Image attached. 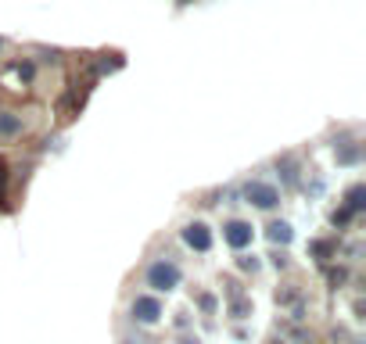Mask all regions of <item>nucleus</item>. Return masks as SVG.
<instances>
[{
  "instance_id": "1",
  "label": "nucleus",
  "mask_w": 366,
  "mask_h": 344,
  "mask_svg": "<svg viewBox=\"0 0 366 344\" xmlns=\"http://www.w3.org/2000/svg\"><path fill=\"white\" fill-rule=\"evenodd\" d=\"M244 198H248V205H255V208H262V212H269V208L280 205V191H277L273 183H262V180H252V183L244 187Z\"/></svg>"
},
{
  "instance_id": "2",
  "label": "nucleus",
  "mask_w": 366,
  "mask_h": 344,
  "mask_svg": "<svg viewBox=\"0 0 366 344\" xmlns=\"http://www.w3.org/2000/svg\"><path fill=\"white\" fill-rule=\"evenodd\" d=\"M147 287H154V290H176L179 287V269L172 262H154L147 269Z\"/></svg>"
},
{
  "instance_id": "3",
  "label": "nucleus",
  "mask_w": 366,
  "mask_h": 344,
  "mask_svg": "<svg viewBox=\"0 0 366 344\" xmlns=\"http://www.w3.org/2000/svg\"><path fill=\"white\" fill-rule=\"evenodd\" d=\"M223 241H227L230 248H248V244L255 241V226H252V223H241V219H230V223L223 226Z\"/></svg>"
},
{
  "instance_id": "4",
  "label": "nucleus",
  "mask_w": 366,
  "mask_h": 344,
  "mask_svg": "<svg viewBox=\"0 0 366 344\" xmlns=\"http://www.w3.org/2000/svg\"><path fill=\"white\" fill-rule=\"evenodd\" d=\"M183 244L194 248V251H209L212 248V230L205 223H191L187 230H183Z\"/></svg>"
},
{
  "instance_id": "5",
  "label": "nucleus",
  "mask_w": 366,
  "mask_h": 344,
  "mask_svg": "<svg viewBox=\"0 0 366 344\" xmlns=\"http://www.w3.org/2000/svg\"><path fill=\"white\" fill-rule=\"evenodd\" d=\"M133 315L140 319V323H158V315H162V301L158 298H137L133 301Z\"/></svg>"
},
{
  "instance_id": "6",
  "label": "nucleus",
  "mask_w": 366,
  "mask_h": 344,
  "mask_svg": "<svg viewBox=\"0 0 366 344\" xmlns=\"http://www.w3.org/2000/svg\"><path fill=\"white\" fill-rule=\"evenodd\" d=\"M15 133H22V118L4 111V115H0V136H15Z\"/></svg>"
},
{
  "instance_id": "7",
  "label": "nucleus",
  "mask_w": 366,
  "mask_h": 344,
  "mask_svg": "<svg viewBox=\"0 0 366 344\" xmlns=\"http://www.w3.org/2000/svg\"><path fill=\"white\" fill-rule=\"evenodd\" d=\"M266 237H269L273 244H287V241H291V226H287V223H273Z\"/></svg>"
}]
</instances>
